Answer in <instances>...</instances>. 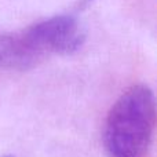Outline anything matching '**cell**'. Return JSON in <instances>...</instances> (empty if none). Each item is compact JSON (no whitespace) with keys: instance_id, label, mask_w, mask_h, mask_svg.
<instances>
[{"instance_id":"7a4b0ae2","label":"cell","mask_w":157,"mask_h":157,"mask_svg":"<svg viewBox=\"0 0 157 157\" xmlns=\"http://www.w3.org/2000/svg\"><path fill=\"white\" fill-rule=\"evenodd\" d=\"M33 37L47 55L73 54L84 41V35L73 17L57 15L29 26Z\"/></svg>"},{"instance_id":"6da1fadb","label":"cell","mask_w":157,"mask_h":157,"mask_svg":"<svg viewBox=\"0 0 157 157\" xmlns=\"http://www.w3.org/2000/svg\"><path fill=\"white\" fill-rule=\"evenodd\" d=\"M156 123V99L144 84L132 86L114 102L103 131L109 157H145Z\"/></svg>"},{"instance_id":"277c9868","label":"cell","mask_w":157,"mask_h":157,"mask_svg":"<svg viewBox=\"0 0 157 157\" xmlns=\"http://www.w3.org/2000/svg\"><path fill=\"white\" fill-rule=\"evenodd\" d=\"M2 157H13V156H2Z\"/></svg>"},{"instance_id":"3957f363","label":"cell","mask_w":157,"mask_h":157,"mask_svg":"<svg viewBox=\"0 0 157 157\" xmlns=\"http://www.w3.org/2000/svg\"><path fill=\"white\" fill-rule=\"evenodd\" d=\"M46 57L29 28L21 33H0V69L26 71Z\"/></svg>"}]
</instances>
